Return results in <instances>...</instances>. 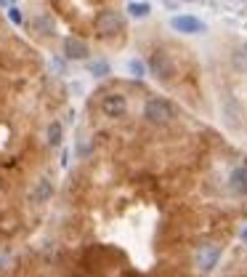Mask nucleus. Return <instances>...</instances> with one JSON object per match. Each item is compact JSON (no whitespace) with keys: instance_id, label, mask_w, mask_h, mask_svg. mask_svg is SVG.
<instances>
[{"instance_id":"1","label":"nucleus","mask_w":247,"mask_h":277,"mask_svg":"<svg viewBox=\"0 0 247 277\" xmlns=\"http://www.w3.org/2000/svg\"><path fill=\"white\" fill-rule=\"evenodd\" d=\"M74 120L51 64L0 19V256L30 243L45 224Z\"/></svg>"},{"instance_id":"2","label":"nucleus","mask_w":247,"mask_h":277,"mask_svg":"<svg viewBox=\"0 0 247 277\" xmlns=\"http://www.w3.org/2000/svg\"><path fill=\"white\" fill-rule=\"evenodd\" d=\"M64 22L61 51L72 59L115 53L128 40V22L117 0H51V14L35 19L37 30L53 38Z\"/></svg>"},{"instance_id":"3","label":"nucleus","mask_w":247,"mask_h":277,"mask_svg":"<svg viewBox=\"0 0 247 277\" xmlns=\"http://www.w3.org/2000/svg\"><path fill=\"white\" fill-rule=\"evenodd\" d=\"M210 120H221V131L247 152V40L221 38L205 64Z\"/></svg>"},{"instance_id":"4","label":"nucleus","mask_w":247,"mask_h":277,"mask_svg":"<svg viewBox=\"0 0 247 277\" xmlns=\"http://www.w3.org/2000/svg\"><path fill=\"white\" fill-rule=\"evenodd\" d=\"M146 64L154 80L159 83V91L181 101L192 112L210 120V96H207V75L205 67L178 40H151V45L144 48Z\"/></svg>"},{"instance_id":"5","label":"nucleus","mask_w":247,"mask_h":277,"mask_svg":"<svg viewBox=\"0 0 247 277\" xmlns=\"http://www.w3.org/2000/svg\"><path fill=\"white\" fill-rule=\"evenodd\" d=\"M213 277H247V235L239 245H234Z\"/></svg>"}]
</instances>
